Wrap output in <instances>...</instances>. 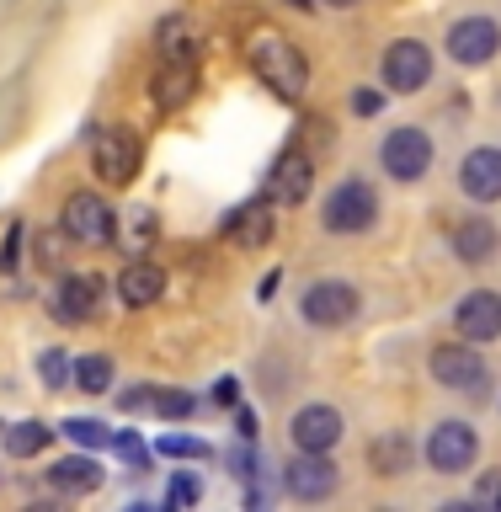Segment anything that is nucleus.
Segmentation results:
<instances>
[{"instance_id": "f257e3e1", "label": "nucleus", "mask_w": 501, "mask_h": 512, "mask_svg": "<svg viewBox=\"0 0 501 512\" xmlns=\"http://www.w3.org/2000/svg\"><path fill=\"white\" fill-rule=\"evenodd\" d=\"M246 59H251V75L262 80V86H272L278 96H288V102L310 91V59H304V48L288 38V32L256 27L246 38Z\"/></svg>"}, {"instance_id": "f03ea898", "label": "nucleus", "mask_w": 501, "mask_h": 512, "mask_svg": "<svg viewBox=\"0 0 501 512\" xmlns=\"http://www.w3.org/2000/svg\"><path fill=\"white\" fill-rule=\"evenodd\" d=\"M91 171L107 187H128L144 171V139L128 123H102L91 134Z\"/></svg>"}, {"instance_id": "7ed1b4c3", "label": "nucleus", "mask_w": 501, "mask_h": 512, "mask_svg": "<svg viewBox=\"0 0 501 512\" xmlns=\"http://www.w3.org/2000/svg\"><path fill=\"white\" fill-rule=\"evenodd\" d=\"M320 224H326L331 235H363L379 224V192L358 182V176H347V182H336L326 192V208H320Z\"/></svg>"}, {"instance_id": "20e7f679", "label": "nucleus", "mask_w": 501, "mask_h": 512, "mask_svg": "<svg viewBox=\"0 0 501 512\" xmlns=\"http://www.w3.org/2000/svg\"><path fill=\"white\" fill-rule=\"evenodd\" d=\"M358 310H363V294L347 278H315L299 294V315L310 320L315 331H342L358 320Z\"/></svg>"}, {"instance_id": "39448f33", "label": "nucleus", "mask_w": 501, "mask_h": 512, "mask_svg": "<svg viewBox=\"0 0 501 512\" xmlns=\"http://www.w3.org/2000/svg\"><path fill=\"white\" fill-rule=\"evenodd\" d=\"M432 134L427 128H416V123H400V128H390L384 134V144H379V166H384V176L390 182H422V176L432 171Z\"/></svg>"}, {"instance_id": "423d86ee", "label": "nucleus", "mask_w": 501, "mask_h": 512, "mask_svg": "<svg viewBox=\"0 0 501 512\" xmlns=\"http://www.w3.org/2000/svg\"><path fill=\"white\" fill-rule=\"evenodd\" d=\"M432 379L443 384V390H454V395H480L486 390V379H491V368H486V352H480V342H443V347H432Z\"/></svg>"}, {"instance_id": "0eeeda50", "label": "nucleus", "mask_w": 501, "mask_h": 512, "mask_svg": "<svg viewBox=\"0 0 501 512\" xmlns=\"http://www.w3.org/2000/svg\"><path fill=\"white\" fill-rule=\"evenodd\" d=\"M422 454L438 475H464V470H475V459H480V432L464 422V416H448V422H438L427 432Z\"/></svg>"}, {"instance_id": "6e6552de", "label": "nucleus", "mask_w": 501, "mask_h": 512, "mask_svg": "<svg viewBox=\"0 0 501 512\" xmlns=\"http://www.w3.org/2000/svg\"><path fill=\"white\" fill-rule=\"evenodd\" d=\"M59 235L75 240V246H112V235H118V214L96 198V192H70L64 198V214H59Z\"/></svg>"}, {"instance_id": "1a4fd4ad", "label": "nucleus", "mask_w": 501, "mask_h": 512, "mask_svg": "<svg viewBox=\"0 0 501 512\" xmlns=\"http://www.w3.org/2000/svg\"><path fill=\"white\" fill-rule=\"evenodd\" d=\"M336 486H342V470H336L331 454L294 448V459H288V470H283V491L294 496V502H326V496H336Z\"/></svg>"}, {"instance_id": "9d476101", "label": "nucleus", "mask_w": 501, "mask_h": 512, "mask_svg": "<svg viewBox=\"0 0 501 512\" xmlns=\"http://www.w3.org/2000/svg\"><path fill=\"white\" fill-rule=\"evenodd\" d=\"M384 86L400 96H416L422 86H432V48L422 38H395L384 48Z\"/></svg>"}, {"instance_id": "9b49d317", "label": "nucleus", "mask_w": 501, "mask_h": 512, "mask_svg": "<svg viewBox=\"0 0 501 512\" xmlns=\"http://www.w3.org/2000/svg\"><path fill=\"white\" fill-rule=\"evenodd\" d=\"M310 187H315V160L304 150H283L278 160H272L267 182H262V198L272 208H299L304 198H310Z\"/></svg>"}, {"instance_id": "f8f14e48", "label": "nucleus", "mask_w": 501, "mask_h": 512, "mask_svg": "<svg viewBox=\"0 0 501 512\" xmlns=\"http://www.w3.org/2000/svg\"><path fill=\"white\" fill-rule=\"evenodd\" d=\"M96 310H102V278L96 272H64L54 299H48V315L59 326H86V320H96Z\"/></svg>"}, {"instance_id": "ddd939ff", "label": "nucleus", "mask_w": 501, "mask_h": 512, "mask_svg": "<svg viewBox=\"0 0 501 512\" xmlns=\"http://www.w3.org/2000/svg\"><path fill=\"white\" fill-rule=\"evenodd\" d=\"M443 48H448V59H454V64L475 70V64H491L501 54V27L491 22V16H464V22L448 27Z\"/></svg>"}, {"instance_id": "4468645a", "label": "nucleus", "mask_w": 501, "mask_h": 512, "mask_svg": "<svg viewBox=\"0 0 501 512\" xmlns=\"http://www.w3.org/2000/svg\"><path fill=\"white\" fill-rule=\"evenodd\" d=\"M342 432H347V416L336 411V406H299L294 411V422H288V438H294V448H310V454H331L336 443H342Z\"/></svg>"}, {"instance_id": "2eb2a0df", "label": "nucleus", "mask_w": 501, "mask_h": 512, "mask_svg": "<svg viewBox=\"0 0 501 512\" xmlns=\"http://www.w3.org/2000/svg\"><path fill=\"white\" fill-rule=\"evenodd\" d=\"M454 326H459V336L464 342H496L501 336V294L496 288H470L459 304H454Z\"/></svg>"}, {"instance_id": "dca6fc26", "label": "nucleus", "mask_w": 501, "mask_h": 512, "mask_svg": "<svg viewBox=\"0 0 501 512\" xmlns=\"http://www.w3.org/2000/svg\"><path fill=\"white\" fill-rule=\"evenodd\" d=\"M459 192L475 203H496L501 198V150L496 144H480L459 160Z\"/></svg>"}, {"instance_id": "f3484780", "label": "nucleus", "mask_w": 501, "mask_h": 512, "mask_svg": "<svg viewBox=\"0 0 501 512\" xmlns=\"http://www.w3.org/2000/svg\"><path fill=\"white\" fill-rule=\"evenodd\" d=\"M112 288H118V299L128 310H150L155 299H166V267H155L150 256H134V262H123Z\"/></svg>"}, {"instance_id": "a211bd4d", "label": "nucleus", "mask_w": 501, "mask_h": 512, "mask_svg": "<svg viewBox=\"0 0 501 512\" xmlns=\"http://www.w3.org/2000/svg\"><path fill=\"white\" fill-rule=\"evenodd\" d=\"M224 240L235 251H262L272 240V203L256 198V203H240L235 214H224Z\"/></svg>"}, {"instance_id": "6ab92c4d", "label": "nucleus", "mask_w": 501, "mask_h": 512, "mask_svg": "<svg viewBox=\"0 0 501 512\" xmlns=\"http://www.w3.org/2000/svg\"><path fill=\"white\" fill-rule=\"evenodd\" d=\"M102 480H107V470L91 459V448H75L59 464H48V486L64 496H91V491H102Z\"/></svg>"}, {"instance_id": "aec40b11", "label": "nucleus", "mask_w": 501, "mask_h": 512, "mask_svg": "<svg viewBox=\"0 0 501 512\" xmlns=\"http://www.w3.org/2000/svg\"><path fill=\"white\" fill-rule=\"evenodd\" d=\"M454 256L464 267H486L491 256H496V246H501V235H496V224L486 219V214H464L459 224H454Z\"/></svg>"}, {"instance_id": "412c9836", "label": "nucleus", "mask_w": 501, "mask_h": 512, "mask_svg": "<svg viewBox=\"0 0 501 512\" xmlns=\"http://www.w3.org/2000/svg\"><path fill=\"white\" fill-rule=\"evenodd\" d=\"M150 96H155V107H187L192 96H198V64H182V59H160V70L150 75Z\"/></svg>"}, {"instance_id": "4be33fe9", "label": "nucleus", "mask_w": 501, "mask_h": 512, "mask_svg": "<svg viewBox=\"0 0 501 512\" xmlns=\"http://www.w3.org/2000/svg\"><path fill=\"white\" fill-rule=\"evenodd\" d=\"M155 235H160V219H155V208H123V219H118V235H112V246H118L123 256H150L155 246Z\"/></svg>"}, {"instance_id": "5701e85b", "label": "nucleus", "mask_w": 501, "mask_h": 512, "mask_svg": "<svg viewBox=\"0 0 501 512\" xmlns=\"http://www.w3.org/2000/svg\"><path fill=\"white\" fill-rule=\"evenodd\" d=\"M155 43H160V59H182V64H198L203 43H198V27H192V16H166V22L155 27Z\"/></svg>"}, {"instance_id": "b1692460", "label": "nucleus", "mask_w": 501, "mask_h": 512, "mask_svg": "<svg viewBox=\"0 0 501 512\" xmlns=\"http://www.w3.org/2000/svg\"><path fill=\"white\" fill-rule=\"evenodd\" d=\"M54 432H59V427H48V422H38V416H32V422H11L0 443H6L11 459H38L43 448L54 443Z\"/></svg>"}, {"instance_id": "393cba45", "label": "nucleus", "mask_w": 501, "mask_h": 512, "mask_svg": "<svg viewBox=\"0 0 501 512\" xmlns=\"http://www.w3.org/2000/svg\"><path fill=\"white\" fill-rule=\"evenodd\" d=\"M368 459H374L379 475H406V470H411V438H400V432H384V438L368 443Z\"/></svg>"}, {"instance_id": "a878e982", "label": "nucleus", "mask_w": 501, "mask_h": 512, "mask_svg": "<svg viewBox=\"0 0 501 512\" xmlns=\"http://www.w3.org/2000/svg\"><path fill=\"white\" fill-rule=\"evenodd\" d=\"M75 384H80L86 395H107V390H112V358H102V352L75 358Z\"/></svg>"}, {"instance_id": "bb28decb", "label": "nucleus", "mask_w": 501, "mask_h": 512, "mask_svg": "<svg viewBox=\"0 0 501 512\" xmlns=\"http://www.w3.org/2000/svg\"><path fill=\"white\" fill-rule=\"evenodd\" d=\"M59 432H64L75 448H107V443H112V432L96 422V416H70V422H59Z\"/></svg>"}, {"instance_id": "cd10ccee", "label": "nucleus", "mask_w": 501, "mask_h": 512, "mask_svg": "<svg viewBox=\"0 0 501 512\" xmlns=\"http://www.w3.org/2000/svg\"><path fill=\"white\" fill-rule=\"evenodd\" d=\"M160 459H208L214 448H208L203 438H192V432H166V438L155 443Z\"/></svg>"}, {"instance_id": "c85d7f7f", "label": "nucleus", "mask_w": 501, "mask_h": 512, "mask_svg": "<svg viewBox=\"0 0 501 512\" xmlns=\"http://www.w3.org/2000/svg\"><path fill=\"white\" fill-rule=\"evenodd\" d=\"M38 374H43V384H48V390H70V384H75V363L64 358L59 347H48L43 358H38Z\"/></svg>"}, {"instance_id": "c756f323", "label": "nucleus", "mask_w": 501, "mask_h": 512, "mask_svg": "<svg viewBox=\"0 0 501 512\" xmlns=\"http://www.w3.org/2000/svg\"><path fill=\"white\" fill-rule=\"evenodd\" d=\"M192 411H198V400H192L187 390H160L155 395V416H166V422H187Z\"/></svg>"}, {"instance_id": "7c9ffc66", "label": "nucleus", "mask_w": 501, "mask_h": 512, "mask_svg": "<svg viewBox=\"0 0 501 512\" xmlns=\"http://www.w3.org/2000/svg\"><path fill=\"white\" fill-rule=\"evenodd\" d=\"M112 448H118V454L128 459V470H134V475H144V470H150V454H144V443H139V432H134V427L112 432Z\"/></svg>"}, {"instance_id": "2f4dec72", "label": "nucleus", "mask_w": 501, "mask_h": 512, "mask_svg": "<svg viewBox=\"0 0 501 512\" xmlns=\"http://www.w3.org/2000/svg\"><path fill=\"white\" fill-rule=\"evenodd\" d=\"M198 496H203L198 475H171V486H166V507H192Z\"/></svg>"}, {"instance_id": "473e14b6", "label": "nucleus", "mask_w": 501, "mask_h": 512, "mask_svg": "<svg viewBox=\"0 0 501 512\" xmlns=\"http://www.w3.org/2000/svg\"><path fill=\"white\" fill-rule=\"evenodd\" d=\"M475 507L501 512V470H480V480H475Z\"/></svg>"}, {"instance_id": "72a5a7b5", "label": "nucleus", "mask_w": 501, "mask_h": 512, "mask_svg": "<svg viewBox=\"0 0 501 512\" xmlns=\"http://www.w3.org/2000/svg\"><path fill=\"white\" fill-rule=\"evenodd\" d=\"M155 384H128V390L118 395V411H128V416H134V411H155Z\"/></svg>"}, {"instance_id": "f704fd0d", "label": "nucleus", "mask_w": 501, "mask_h": 512, "mask_svg": "<svg viewBox=\"0 0 501 512\" xmlns=\"http://www.w3.org/2000/svg\"><path fill=\"white\" fill-rule=\"evenodd\" d=\"M22 240H27V224L16 219L11 230H6V246H0V267H6V272H16V267H22Z\"/></svg>"}, {"instance_id": "c9c22d12", "label": "nucleus", "mask_w": 501, "mask_h": 512, "mask_svg": "<svg viewBox=\"0 0 501 512\" xmlns=\"http://www.w3.org/2000/svg\"><path fill=\"white\" fill-rule=\"evenodd\" d=\"M230 475L256 480V438H240V448H230Z\"/></svg>"}, {"instance_id": "e433bc0d", "label": "nucleus", "mask_w": 501, "mask_h": 512, "mask_svg": "<svg viewBox=\"0 0 501 512\" xmlns=\"http://www.w3.org/2000/svg\"><path fill=\"white\" fill-rule=\"evenodd\" d=\"M32 262H38V267H59V235H38V240H32Z\"/></svg>"}, {"instance_id": "4c0bfd02", "label": "nucleus", "mask_w": 501, "mask_h": 512, "mask_svg": "<svg viewBox=\"0 0 501 512\" xmlns=\"http://www.w3.org/2000/svg\"><path fill=\"white\" fill-rule=\"evenodd\" d=\"M379 107H384V96H379V91H358V96H352V112H363V118H374Z\"/></svg>"}, {"instance_id": "58836bf2", "label": "nucleus", "mask_w": 501, "mask_h": 512, "mask_svg": "<svg viewBox=\"0 0 501 512\" xmlns=\"http://www.w3.org/2000/svg\"><path fill=\"white\" fill-rule=\"evenodd\" d=\"M214 400H219V406H235V400H240V384H235V379H219Z\"/></svg>"}, {"instance_id": "ea45409f", "label": "nucleus", "mask_w": 501, "mask_h": 512, "mask_svg": "<svg viewBox=\"0 0 501 512\" xmlns=\"http://www.w3.org/2000/svg\"><path fill=\"white\" fill-rule=\"evenodd\" d=\"M235 432H240V438H256V411H240L235 416Z\"/></svg>"}, {"instance_id": "a19ab883", "label": "nucleus", "mask_w": 501, "mask_h": 512, "mask_svg": "<svg viewBox=\"0 0 501 512\" xmlns=\"http://www.w3.org/2000/svg\"><path fill=\"white\" fill-rule=\"evenodd\" d=\"M326 6H336V11H352V6H363V0H326Z\"/></svg>"}, {"instance_id": "79ce46f5", "label": "nucleus", "mask_w": 501, "mask_h": 512, "mask_svg": "<svg viewBox=\"0 0 501 512\" xmlns=\"http://www.w3.org/2000/svg\"><path fill=\"white\" fill-rule=\"evenodd\" d=\"M288 6H299V11H315V6H320V0H288Z\"/></svg>"}, {"instance_id": "37998d69", "label": "nucleus", "mask_w": 501, "mask_h": 512, "mask_svg": "<svg viewBox=\"0 0 501 512\" xmlns=\"http://www.w3.org/2000/svg\"><path fill=\"white\" fill-rule=\"evenodd\" d=\"M0 438H6V422H0Z\"/></svg>"}]
</instances>
